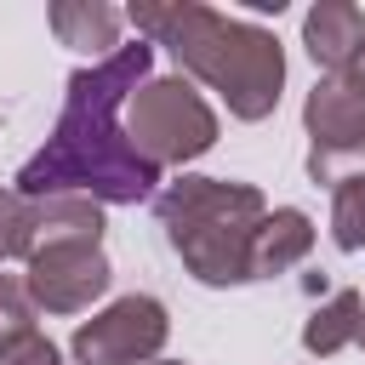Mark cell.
<instances>
[{
    "label": "cell",
    "instance_id": "cell-1",
    "mask_svg": "<svg viewBox=\"0 0 365 365\" xmlns=\"http://www.w3.org/2000/svg\"><path fill=\"white\" fill-rule=\"evenodd\" d=\"M148 68H154V46L148 40H131L114 57H103L91 68H74L68 86H63L57 131L17 171V194L23 200L86 194L97 205H137V200H148L154 182H160V165H148L131 148L125 125H120V108L143 91Z\"/></svg>",
    "mask_w": 365,
    "mask_h": 365
},
{
    "label": "cell",
    "instance_id": "cell-2",
    "mask_svg": "<svg viewBox=\"0 0 365 365\" xmlns=\"http://www.w3.org/2000/svg\"><path fill=\"white\" fill-rule=\"evenodd\" d=\"M125 23L137 29V40L148 46H165L182 74L205 80L234 120L257 125L279 108V91H285V46L245 23V17H228L217 6H200V0H148V6H131Z\"/></svg>",
    "mask_w": 365,
    "mask_h": 365
},
{
    "label": "cell",
    "instance_id": "cell-3",
    "mask_svg": "<svg viewBox=\"0 0 365 365\" xmlns=\"http://www.w3.org/2000/svg\"><path fill=\"white\" fill-rule=\"evenodd\" d=\"M154 217L200 285H245L251 279V234L268 217V200L257 182L177 177L160 188Z\"/></svg>",
    "mask_w": 365,
    "mask_h": 365
},
{
    "label": "cell",
    "instance_id": "cell-4",
    "mask_svg": "<svg viewBox=\"0 0 365 365\" xmlns=\"http://www.w3.org/2000/svg\"><path fill=\"white\" fill-rule=\"evenodd\" d=\"M217 108L194 91L188 74H148L125 103V137L148 165H188L217 148Z\"/></svg>",
    "mask_w": 365,
    "mask_h": 365
},
{
    "label": "cell",
    "instance_id": "cell-5",
    "mask_svg": "<svg viewBox=\"0 0 365 365\" xmlns=\"http://www.w3.org/2000/svg\"><path fill=\"white\" fill-rule=\"evenodd\" d=\"M165 336H171L165 302L131 291V297L108 302L103 314L80 319L68 336V354H74V365H154Z\"/></svg>",
    "mask_w": 365,
    "mask_h": 365
},
{
    "label": "cell",
    "instance_id": "cell-6",
    "mask_svg": "<svg viewBox=\"0 0 365 365\" xmlns=\"http://www.w3.org/2000/svg\"><path fill=\"white\" fill-rule=\"evenodd\" d=\"M302 131H308V177L314 182H348L365 177V97H354L342 80H314L302 97Z\"/></svg>",
    "mask_w": 365,
    "mask_h": 365
},
{
    "label": "cell",
    "instance_id": "cell-7",
    "mask_svg": "<svg viewBox=\"0 0 365 365\" xmlns=\"http://www.w3.org/2000/svg\"><path fill=\"white\" fill-rule=\"evenodd\" d=\"M23 285L40 314H86L114 285V268H108L103 245H40L29 257Z\"/></svg>",
    "mask_w": 365,
    "mask_h": 365
},
{
    "label": "cell",
    "instance_id": "cell-8",
    "mask_svg": "<svg viewBox=\"0 0 365 365\" xmlns=\"http://www.w3.org/2000/svg\"><path fill=\"white\" fill-rule=\"evenodd\" d=\"M365 40V11L354 0H314L302 17V51L325 68V80H336L348 68V57Z\"/></svg>",
    "mask_w": 365,
    "mask_h": 365
},
{
    "label": "cell",
    "instance_id": "cell-9",
    "mask_svg": "<svg viewBox=\"0 0 365 365\" xmlns=\"http://www.w3.org/2000/svg\"><path fill=\"white\" fill-rule=\"evenodd\" d=\"M308 251H314V217L302 205H274L251 234V279H274L297 268Z\"/></svg>",
    "mask_w": 365,
    "mask_h": 365
},
{
    "label": "cell",
    "instance_id": "cell-10",
    "mask_svg": "<svg viewBox=\"0 0 365 365\" xmlns=\"http://www.w3.org/2000/svg\"><path fill=\"white\" fill-rule=\"evenodd\" d=\"M46 17H51L57 46L86 51L91 63H103V57H114V51H120V23H125V11H120V6H103V0H57Z\"/></svg>",
    "mask_w": 365,
    "mask_h": 365
},
{
    "label": "cell",
    "instance_id": "cell-11",
    "mask_svg": "<svg viewBox=\"0 0 365 365\" xmlns=\"http://www.w3.org/2000/svg\"><path fill=\"white\" fill-rule=\"evenodd\" d=\"M40 245H103V205L86 194L34 200V251Z\"/></svg>",
    "mask_w": 365,
    "mask_h": 365
},
{
    "label": "cell",
    "instance_id": "cell-12",
    "mask_svg": "<svg viewBox=\"0 0 365 365\" xmlns=\"http://www.w3.org/2000/svg\"><path fill=\"white\" fill-rule=\"evenodd\" d=\"M359 308H365L359 291H336L331 302H319V308L308 314V325H302V348H308L314 359H331V354H342L348 342H359Z\"/></svg>",
    "mask_w": 365,
    "mask_h": 365
},
{
    "label": "cell",
    "instance_id": "cell-13",
    "mask_svg": "<svg viewBox=\"0 0 365 365\" xmlns=\"http://www.w3.org/2000/svg\"><path fill=\"white\" fill-rule=\"evenodd\" d=\"M331 240L336 251H365V177L331 188Z\"/></svg>",
    "mask_w": 365,
    "mask_h": 365
},
{
    "label": "cell",
    "instance_id": "cell-14",
    "mask_svg": "<svg viewBox=\"0 0 365 365\" xmlns=\"http://www.w3.org/2000/svg\"><path fill=\"white\" fill-rule=\"evenodd\" d=\"M29 257H34V200L0 188V262H29Z\"/></svg>",
    "mask_w": 365,
    "mask_h": 365
},
{
    "label": "cell",
    "instance_id": "cell-15",
    "mask_svg": "<svg viewBox=\"0 0 365 365\" xmlns=\"http://www.w3.org/2000/svg\"><path fill=\"white\" fill-rule=\"evenodd\" d=\"M34 319H40V308H34V297H29V285H23L17 274H0V348H11L17 336H29V331H40Z\"/></svg>",
    "mask_w": 365,
    "mask_h": 365
},
{
    "label": "cell",
    "instance_id": "cell-16",
    "mask_svg": "<svg viewBox=\"0 0 365 365\" xmlns=\"http://www.w3.org/2000/svg\"><path fill=\"white\" fill-rule=\"evenodd\" d=\"M0 365H63V348H57L46 331H29V336H17L11 348H0Z\"/></svg>",
    "mask_w": 365,
    "mask_h": 365
},
{
    "label": "cell",
    "instance_id": "cell-17",
    "mask_svg": "<svg viewBox=\"0 0 365 365\" xmlns=\"http://www.w3.org/2000/svg\"><path fill=\"white\" fill-rule=\"evenodd\" d=\"M336 80H342V86H348V91H354V97H365V40H359V51H354V57H348V68H342V74H336Z\"/></svg>",
    "mask_w": 365,
    "mask_h": 365
},
{
    "label": "cell",
    "instance_id": "cell-18",
    "mask_svg": "<svg viewBox=\"0 0 365 365\" xmlns=\"http://www.w3.org/2000/svg\"><path fill=\"white\" fill-rule=\"evenodd\" d=\"M359 348H365V308H359Z\"/></svg>",
    "mask_w": 365,
    "mask_h": 365
},
{
    "label": "cell",
    "instance_id": "cell-19",
    "mask_svg": "<svg viewBox=\"0 0 365 365\" xmlns=\"http://www.w3.org/2000/svg\"><path fill=\"white\" fill-rule=\"evenodd\" d=\"M154 365H188V359H154Z\"/></svg>",
    "mask_w": 365,
    "mask_h": 365
}]
</instances>
